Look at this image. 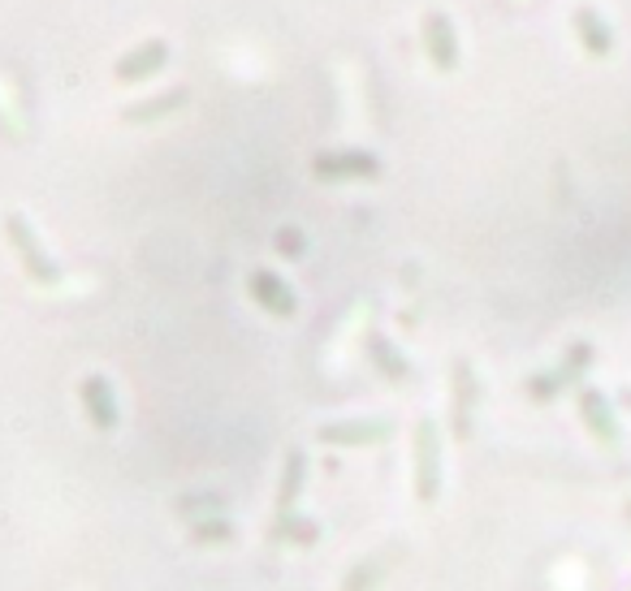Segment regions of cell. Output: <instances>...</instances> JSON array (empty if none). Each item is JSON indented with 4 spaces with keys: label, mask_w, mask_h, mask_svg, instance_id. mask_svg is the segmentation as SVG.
Instances as JSON below:
<instances>
[{
    "label": "cell",
    "mask_w": 631,
    "mask_h": 591,
    "mask_svg": "<svg viewBox=\"0 0 631 591\" xmlns=\"http://www.w3.org/2000/svg\"><path fill=\"white\" fill-rule=\"evenodd\" d=\"M9 234H13V242H17V250H22V259H26V272H31V276H39V281H57L52 259L39 250V242H35L31 225H26L22 217H9Z\"/></svg>",
    "instance_id": "cell-2"
},
{
    "label": "cell",
    "mask_w": 631,
    "mask_h": 591,
    "mask_svg": "<svg viewBox=\"0 0 631 591\" xmlns=\"http://www.w3.org/2000/svg\"><path fill=\"white\" fill-rule=\"evenodd\" d=\"M252 290H255V298H259L268 311H277V316H290V311H294V298H290V290H286V285H281L272 272H255Z\"/></svg>",
    "instance_id": "cell-4"
},
{
    "label": "cell",
    "mask_w": 631,
    "mask_h": 591,
    "mask_svg": "<svg viewBox=\"0 0 631 591\" xmlns=\"http://www.w3.org/2000/svg\"><path fill=\"white\" fill-rule=\"evenodd\" d=\"M165 57H169V44H165V39H147V44L130 48L126 57L118 61V78H122V83H138V78L156 74V70L165 65Z\"/></svg>",
    "instance_id": "cell-1"
},
{
    "label": "cell",
    "mask_w": 631,
    "mask_h": 591,
    "mask_svg": "<svg viewBox=\"0 0 631 591\" xmlns=\"http://www.w3.org/2000/svg\"><path fill=\"white\" fill-rule=\"evenodd\" d=\"M316 173H377V160L373 156H360V151H342V156H320L316 160Z\"/></svg>",
    "instance_id": "cell-5"
},
{
    "label": "cell",
    "mask_w": 631,
    "mask_h": 591,
    "mask_svg": "<svg viewBox=\"0 0 631 591\" xmlns=\"http://www.w3.org/2000/svg\"><path fill=\"white\" fill-rule=\"evenodd\" d=\"M424 39H428V52H433V61L441 65V70H450L454 65V30H450V17L446 13H428L424 17Z\"/></svg>",
    "instance_id": "cell-3"
}]
</instances>
